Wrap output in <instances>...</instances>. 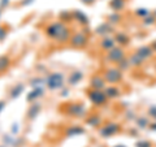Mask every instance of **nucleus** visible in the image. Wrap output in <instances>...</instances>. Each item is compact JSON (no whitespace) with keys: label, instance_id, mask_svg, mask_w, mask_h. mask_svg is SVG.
<instances>
[{"label":"nucleus","instance_id":"nucleus-33","mask_svg":"<svg viewBox=\"0 0 156 147\" xmlns=\"http://www.w3.org/2000/svg\"><path fill=\"white\" fill-rule=\"evenodd\" d=\"M125 119L128 120V121H135L136 113H135L133 109H126V112H125Z\"/></svg>","mask_w":156,"mask_h":147},{"label":"nucleus","instance_id":"nucleus-7","mask_svg":"<svg viewBox=\"0 0 156 147\" xmlns=\"http://www.w3.org/2000/svg\"><path fill=\"white\" fill-rule=\"evenodd\" d=\"M69 45L73 48H85L87 45H89V35L80 30V31H74L70 37Z\"/></svg>","mask_w":156,"mask_h":147},{"label":"nucleus","instance_id":"nucleus-31","mask_svg":"<svg viewBox=\"0 0 156 147\" xmlns=\"http://www.w3.org/2000/svg\"><path fill=\"white\" fill-rule=\"evenodd\" d=\"M116 66L119 68L120 70H122V72H125V70H128V69H130V63H129V59H128V56H126L125 59H122L121 61H119L116 64Z\"/></svg>","mask_w":156,"mask_h":147},{"label":"nucleus","instance_id":"nucleus-29","mask_svg":"<svg viewBox=\"0 0 156 147\" xmlns=\"http://www.w3.org/2000/svg\"><path fill=\"white\" fill-rule=\"evenodd\" d=\"M151 14V11L147 8H136L134 9V16L135 17H138V18H146L147 16H150Z\"/></svg>","mask_w":156,"mask_h":147},{"label":"nucleus","instance_id":"nucleus-1","mask_svg":"<svg viewBox=\"0 0 156 147\" xmlns=\"http://www.w3.org/2000/svg\"><path fill=\"white\" fill-rule=\"evenodd\" d=\"M44 34L46 37L55 41L58 45H65V43H69L73 31L65 22L57 20V21L48 23L44 27Z\"/></svg>","mask_w":156,"mask_h":147},{"label":"nucleus","instance_id":"nucleus-43","mask_svg":"<svg viewBox=\"0 0 156 147\" xmlns=\"http://www.w3.org/2000/svg\"><path fill=\"white\" fill-rule=\"evenodd\" d=\"M82 31H83L86 35L90 37V33H91V31H90V27H89V26H83V27H82Z\"/></svg>","mask_w":156,"mask_h":147},{"label":"nucleus","instance_id":"nucleus-8","mask_svg":"<svg viewBox=\"0 0 156 147\" xmlns=\"http://www.w3.org/2000/svg\"><path fill=\"white\" fill-rule=\"evenodd\" d=\"M126 57V51L124 47L116 46L115 48H112L108 52L105 53V61L108 63H113V64H117L119 61H121L122 59Z\"/></svg>","mask_w":156,"mask_h":147},{"label":"nucleus","instance_id":"nucleus-48","mask_svg":"<svg viewBox=\"0 0 156 147\" xmlns=\"http://www.w3.org/2000/svg\"><path fill=\"white\" fill-rule=\"evenodd\" d=\"M0 147H7L5 145H0Z\"/></svg>","mask_w":156,"mask_h":147},{"label":"nucleus","instance_id":"nucleus-16","mask_svg":"<svg viewBox=\"0 0 156 147\" xmlns=\"http://www.w3.org/2000/svg\"><path fill=\"white\" fill-rule=\"evenodd\" d=\"M85 122L89 126L94 129H99L101 125H103V119L99 113H91V115H87V117L85 119Z\"/></svg>","mask_w":156,"mask_h":147},{"label":"nucleus","instance_id":"nucleus-27","mask_svg":"<svg viewBox=\"0 0 156 147\" xmlns=\"http://www.w3.org/2000/svg\"><path fill=\"white\" fill-rule=\"evenodd\" d=\"M29 85L31 86V89H34V87H39V86L46 85V77H41V76L33 77V78H30V81H29Z\"/></svg>","mask_w":156,"mask_h":147},{"label":"nucleus","instance_id":"nucleus-18","mask_svg":"<svg viewBox=\"0 0 156 147\" xmlns=\"http://www.w3.org/2000/svg\"><path fill=\"white\" fill-rule=\"evenodd\" d=\"M104 94L108 99H119L122 95V90L117 85H107V87L104 89Z\"/></svg>","mask_w":156,"mask_h":147},{"label":"nucleus","instance_id":"nucleus-21","mask_svg":"<svg viewBox=\"0 0 156 147\" xmlns=\"http://www.w3.org/2000/svg\"><path fill=\"white\" fill-rule=\"evenodd\" d=\"M23 91H25V83H22V82L16 83L9 90V96H11V99H17V98H20V95H22Z\"/></svg>","mask_w":156,"mask_h":147},{"label":"nucleus","instance_id":"nucleus-14","mask_svg":"<svg viewBox=\"0 0 156 147\" xmlns=\"http://www.w3.org/2000/svg\"><path fill=\"white\" fill-rule=\"evenodd\" d=\"M136 55H138L142 60H148V59H151L154 55H155V51L151 48V46L150 45H146V46H139L136 50L134 51Z\"/></svg>","mask_w":156,"mask_h":147},{"label":"nucleus","instance_id":"nucleus-11","mask_svg":"<svg viewBox=\"0 0 156 147\" xmlns=\"http://www.w3.org/2000/svg\"><path fill=\"white\" fill-rule=\"evenodd\" d=\"M42 111V104L39 102H34V103H30V106H29V108L26 111V119L29 121H34L37 120V117L39 116Z\"/></svg>","mask_w":156,"mask_h":147},{"label":"nucleus","instance_id":"nucleus-6","mask_svg":"<svg viewBox=\"0 0 156 147\" xmlns=\"http://www.w3.org/2000/svg\"><path fill=\"white\" fill-rule=\"evenodd\" d=\"M86 95L89 98V100L91 102V104H94L95 107H101L108 102V98L104 94V90H94L89 89L86 91Z\"/></svg>","mask_w":156,"mask_h":147},{"label":"nucleus","instance_id":"nucleus-44","mask_svg":"<svg viewBox=\"0 0 156 147\" xmlns=\"http://www.w3.org/2000/svg\"><path fill=\"white\" fill-rule=\"evenodd\" d=\"M150 46H151V48H152V50H154V51L156 52V41L151 42V45H150Z\"/></svg>","mask_w":156,"mask_h":147},{"label":"nucleus","instance_id":"nucleus-36","mask_svg":"<svg viewBox=\"0 0 156 147\" xmlns=\"http://www.w3.org/2000/svg\"><path fill=\"white\" fill-rule=\"evenodd\" d=\"M69 94H70V89L68 86H64L60 90V96L61 98H68V96H69Z\"/></svg>","mask_w":156,"mask_h":147},{"label":"nucleus","instance_id":"nucleus-19","mask_svg":"<svg viewBox=\"0 0 156 147\" xmlns=\"http://www.w3.org/2000/svg\"><path fill=\"white\" fill-rule=\"evenodd\" d=\"M113 38H115V41H116V45H119L120 47H126L130 43L129 34L125 33V31H116Z\"/></svg>","mask_w":156,"mask_h":147},{"label":"nucleus","instance_id":"nucleus-49","mask_svg":"<svg viewBox=\"0 0 156 147\" xmlns=\"http://www.w3.org/2000/svg\"><path fill=\"white\" fill-rule=\"evenodd\" d=\"M0 17H2V9H0Z\"/></svg>","mask_w":156,"mask_h":147},{"label":"nucleus","instance_id":"nucleus-13","mask_svg":"<svg viewBox=\"0 0 156 147\" xmlns=\"http://www.w3.org/2000/svg\"><path fill=\"white\" fill-rule=\"evenodd\" d=\"M72 12H73V21L78 22L82 27H83V26H89L90 18H89V16H87L83 11H81V9H74V11H72Z\"/></svg>","mask_w":156,"mask_h":147},{"label":"nucleus","instance_id":"nucleus-22","mask_svg":"<svg viewBox=\"0 0 156 147\" xmlns=\"http://www.w3.org/2000/svg\"><path fill=\"white\" fill-rule=\"evenodd\" d=\"M108 5L113 12L121 13L126 7V0H109Z\"/></svg>","mask_w":156,"mask_h":147},{"label":"nucleus","instance_id":"nucleus-24","mask_svg":"<svg viewBox=\"0 0 156 147\" xmlns=\"http://www.w3.org/2000/svg\"><path fill=\"white\" fill-rule=\"evenodd\" d=\"M121 21H122V14L119 12H112L107 16V22L111 23L112 26L119 25V23H121Z\"/></svg>","mask_w":156,"mask_h":147},{"label":"nucleus","instance_id":"nucleus-46","mask_svg":"<svg viewBox=\"0 0 156 147\" xmlns=\"http://www.w3.org/2000/svg\"><path fill=\"white\" fill-rule=\"evenodd\" d=\"M113 147H126V146H124V145H116V146H113Z\"/></svg>","mask_w":156,"mask_h":147},{"label":"nucleus","instance_id":"nucleus-3","mask_svg":"<svg viewBox=\"0 0 156 147\" xmlns=\"http://www.w3.org/2000/svg\"><path fill=\"white\" fill-rule=\"evenodd\" d=\"M64 112L66 116L73 117V119H86L87 116V108L83 103L81 102H72L65 104Z\"/></svg>","mask_w":156,"mask_h":147},{"label":"nucleus","instance_id":"nucleus-45","mask_svg":"<svg viewBox=\"0 0 156 147\" xmlns=\"http://www.w3.org/2000/svg\"><path fill=\"white\" fill-rule=\"evenodd\" d=\"M37 69H38V72H42V70H44V66H43V65H39Z\"/></svg>","mask_w":156,"mask_h":147},{"label":"nucleus","instance_id":"nucleus-17","mask_svg":"<svg viewBox=\"0 0 156 147\" xmlns=\"http://www.w3.org/2000/svg\"><path fill=\"white\" fill-rule=\"evenodd\" d=\"M43 94H44V87L43 86H39V87H34L30 91L27 92L26 95V102L27 103H34V102H38L39 98H42Z\"/></svg>","mask_w":156,"mask_h":147},{"label":"nucleus","instance_id":"nucleus-23","mask_svg":"<svg viewBox=\"0 0 156 147\" xmlns=\"http://www.w3.org/2000/svg\"><path fill=\"white\" fill-rule=\"evenodd\" d=\"M150 117L146 115V116H136L135 119V125L136 128L143 130V129H148V125H150Z\"/></svg>","mask_w":156,"mask_h":147},{"label":"nucleus","instance_id":"nucleus-2","mask_svg":"<svg viewBox=\"0 0 156 147\" xmlns=\"http://www.w3.org/2000/svg\"><path fill=\"white\" fill-rule=\"evenodd\" d=\"M65 74L62 72H52L46 76V87L50 91L61 90L64 87Z\"/></svg>","mask_w":156,"mask_h":147},{"label":"nucleus","instance_id":"nucleus-32","mask_svg":"<svg viewBox=\"0 0 156 147\" xmlns=\"http://www.w3.org/2000/svg\"><path fill=\"white\" fill-rule=\"evenodd\" d=\"M147 116L150 117V120L156 121V104L148 107V109H147Z\"/></svg>","mask_w":156,"mask_h":147},{"label":"nucleus","instance_id":"nucleus-39","mask_svg":"<svg viewBox=\"0 0 156 147\" xmlns=\"http://www.w3.org/2000/svg\"><path fill=\"white\" fill-rule=\"evenodd\" d=\"M9 5V0H0V9H4Z\"/></svg>","mask_w":156,"mask_h":147},{"label":"nucleus","instance_id":"nucleus-30","mask_svg":"<svg viewBox=\"0 0 156 147\" xmlns=\"http://www.w3.org/2000/svg\"><path fill=\"white\" fill-rule=\"evenodd\" d=\"M154 25H156V17L152 13L142 20V26L143 27H150V26H154Z\"/></svg>","mask_w":156,"mask_h":147},{"label":"nucleus","instance_id":"nucleus-25","mask_svg":"<svg viewBox=\"0 0 156 147\" xmlns=\"http://www.w3.org/2000/svg\"><path fill=\"white\" fill-rule=\"evenodd\" d=\"M12 65V60L9 55H0V73L7 72Z\"/></svg>","mask_w":156,"mask_h":147},{"label":"nucleus","instance_id":"nucleus-10","mask_svg":"<svg viewBox=\"0 0 156 147\" xmlns=\"http://www.w3.org/2000/svg\"><path fill=\"white\" fill-rule=\"evenodd\" d=\"M94 33L96 34L98 37H101V38L109 37L112 33H115V26H112L111 23H108L107 21H104V22H101L100 25H98V26L95 27Z\"/></svg>","mask_w":156,"mask_h":147},{"label":"nucleus","instance_id":"nucleus-40","mask_svg":"<svg viewBox=\"0 0 156 147\" xmlns=\"http://www.w3.org/2000/svg\"><path fill=\"white\" fill-rule=\"evenodd\" d=\"M80 2L82 3V4H85V5H92L96 0H80Z\"/></svg>","mask_w":156,"mask_h":147},{"label":"nucleus","instance_id":"nucleus-26","mask_svg":"<svg viewBox=\"0 0 156 147\" xmlns=\"http://www.w3.org/2000/svg\"><path fill=\"white\" fill-rule=\"evenodd\" d=\"M128 59H129V63H130V66L131 68H140V66L143 65V63H144V60H142V59L136 55L135 52L131 53V55Z\"/></svg>","mask_w":156,"mask_h":147},{"label":"nucleus","instance_id":"nucleus-41","mask_svg":"<svg viewBox=\"0 0 156 147\" xmlns=\"http://www.w3.org/2000/svg\"><path fill=\"white\" fill-rule=\"evenodd\" d=\"M148 129H150L151 131H156V121H151V122H150Z\"/></svg>","mask_w":156,"mask_h":147},{"label":"nucleus","instance_id":"nucleus-28","mask_svg":"<svg viewBox=\"0 0 156 147\" xmlns=\"http://www.w3.org/2000/svg\"><path fill=\"white\" fill-rule=\"evenodd\" d=\"M58 20L62 22H69V21H73V12L70 11H61L58 13Z\"/></svg>","mask_w":156,"mask_h":147},{"label":"nucleus","instance_id":"nucleus-12","mask_svg":"<svg viewBox=\"0 0 156 147\" xmlns=\"http://www.w3.org/2000/svg\"><path fill=\"white\" fill-rule=\"evenodd\" d=\"M86 133V129L82 125H69L64 130V135L66 138H73V137H80Z\"/></svg>","mask_w":156,"mask_h":147},{"label":"nucleus","instance_id":"nucleus-20","mask_svg":"<svg viewBox=\"0 0 156 147\" xmlns=\"http://www.w3.org/2000/svg\"><path fill=\"white\" fill-rule=\"evenodd\" d=\"M117 45H116V41H115V38L113 37H104V38H101L100 39V42H99V47L101 48L103 51L105 52H108L109 50H112V48H115Z\"/></svg>","mask_w":156,"mask_h":147},{"label":"nucleus","instance_id":"nucleus-35","mask_svg":"<svg viewBox=\"0 0 156 147\" xmlns=\"http://www.w3.org/2000/svg\"><path fill=\"white\" fill-rule=\"evenodd\" d=\"M7 35H8V30L4 26H0V42L5 41Z\"/></svg>","mask_w":156,"mask_h":147},{"label":"nucleus","instance_id":"nucleus-47","mask_svg":"<svg viewBox=\"0 0 156 147\" xmlns=\"http://www.w3.org/2000/svg\"><path fill=\"white\" fill-rule=\"evenodd\" d=\"M151 13H152V14H154V16L156 17V9H154V11H152V12H151Z\"/></svg>","mask_w":156,"mask_h":147},{"label":"nucleus","instance_id":"nucleus-38","mask_svg":"<svg viewBox=\"0 0 156 147\" xmlns=\"http://www.w3.org/2000/svg\"><path fill=\"white\" fill-rule=\"evenodd\" d=\"M35 0H21V3H20V5L21 7H25V5H30V4H33Z\"/></svg>","mask_w":156,"mask_h":147},{"label":"nucleus","instance_id":"nucleus-34","mask_svg":"<svg viewBox=\"0 0 156 147\" xmlns=\"http://www.w3.org/2000/svg\"><path fill=\"white\" fill-rule=\"evenodd\" d=\"M135 147H152V143L150 141H146V139H140L135 143Z\"/></svg>","mask_w":156,"mask_h":147},{"label":"nucleus","instance_id":"nucleus-4","mask_svg":"<svg viewBox=\"0 0 156 147\" xmlns=\"http://www.w3.org/2000/svg\"><path fill=\"white\" fill-rule=\"evenodd\" d=\"M101 74H103L104 80L108 85H117V83H121L124 80V72L120 70L117 66L105 68Z\"/></svg>","mask_w":156,"mask_h":147},{"label":"nucleus","instance_id":"nucleus-5","mask_svg":"<svg viewBox=\"0 0 156 147\" xmlns=\"http://www.w3.org/2000/svg\"><path fill=\"white\" fill-rule=\"evenodd\" d=\"M121 131V125L119 122H115V121H109V122H105L98 129V133L101 138H111V137L116 135L117 133Z\"/></svg>","mask_w":156,"mask_h":147},{"label":"nucleus","instance_id":"nucleus-15","mask_svg":"<svg viewBox=\"0 0 156 147\" xmlns=\"http://www.w3.org/2000/svg\"><path fill=\"white\" fill-rule=\"evenodd\" d=\"M83 77H85V74H83V72L82 70H78V69L73 70V72H70L69 74H68V78H66L68 85L69 86H77L80 82H82Z\"/></svg>","mask_w":156,"mask_h":147},{"label":"nucleus","instance_id":"nucleus-37","mask_svg":"<svg viewBox=\"0 0 156 147\" xmlns=\"http://www.w3.org/2000/svg\"><path fill=\"white\" fill-rule=\"evenodd\" d=\"M11 133L13 135H18V133H20V125L17 124V122H13V124H12V126H11Z\"/></svg>","mask_w":156,"mask_h":147},{"label":"nucleus","instance_id":"nucleus-9","mask_svg":"<svg viewBox=\"0 0 156 147\" xmlns=\"http://www.w3.org/2000/svg\"><path fill=\"white\" fill-rule=\"evenodd\" d=\"M108 83L105 82L103 74H92L90 78V89H94V90H104Z\"/></svg>","mask_w":156,"mask_h":147},{"label":"nucleus","instance_id":"nucleus-42","mask_svg":"<svg viewBox=\"0 0 156 147\" xmlns=\"http://www.w3.org/2000/svg\"><path fill=\"white\" fill-rule=\"evenodd\" d=\"M5 106H7V102H5V100H0V113H2V112L4 111Z\"/></svg>","mask_w":156,"mask_h":147}]
</instances>
